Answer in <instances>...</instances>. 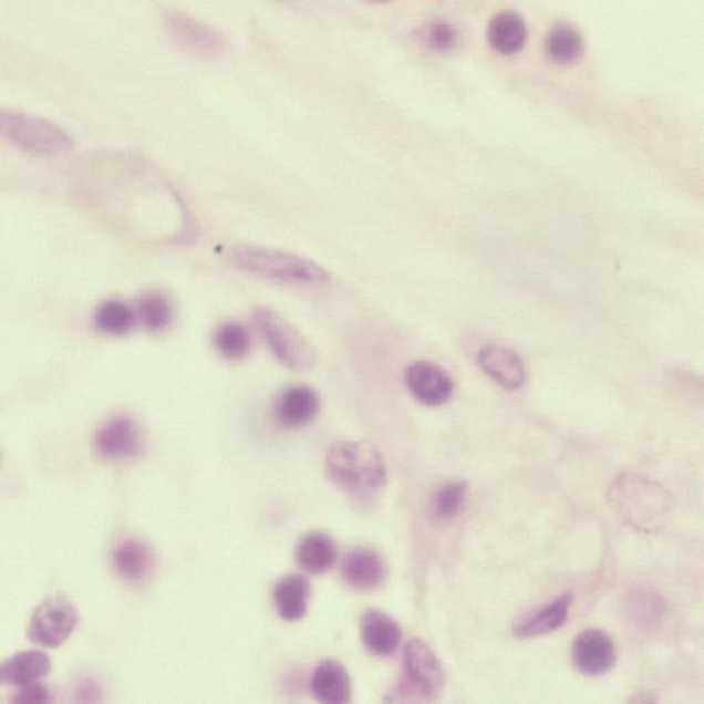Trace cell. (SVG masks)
<instances>
[{
    "mask_svg": "<svg viewBox=\"0 0 704 704\" xmlns=\"http://www.w3.org/2000/svg\"><path fill=\"white\" fill-rule=\"evenodd\" d=\"M614 510L633 528L652 530L660 528L671 516L673 499L660 483L636 473H623L609 490Z\"/></svg>",
    "mask_w": 704,
    "mask_h": 704,
    "instance_id": "obj_1",
    "label": "cell"
},
{
    "mask_svg": "<svg viewBox=\"0 0 704 704\" xmlns=\"http://www.w3.org/2000/svg\"><path fill=\"white\" fill-rule=\"evenodd\" d=\"M327 472L334 486L352 495H373L386 484L383 455L365 442L334 443L327 454Z\"/></svg>",
    "mask_w": 704,
    "mask_h": 704,
    "instance_id": "obj_2",
    "label": "cell"
},
{
    "mask_svg": "<svg viewBox=\"0 0 704 704\" xmlns=\"http://www.w3.org/2000/svg\"><path fill=\"white\" fill-rule=\"evenodd\" d=\"M229 261L246 273L281 284L319 286L331 280L320 265L275 248L239 246L230 251Z\"/></svg>",
    "mask_w": 704,
    "mask_h": 704,
    "instance_id": "obj_3",
    "label": "cell"
},
{
    "mask_svg": "<svg viewBox=\"0 0 704 704\" xmlns=\"http://www.w3.org/2000/svg\"><path fill=\"white\" fill-rule=\"evenodd\" d=\"M0 131L14 147L38 157H55L73 148L72 137L61 126L15 110H2Z\"/></svg>",
    "mask_w": 704,
    "mask_h": 704,
    "instance_id": "obj_4",
    "label": "cell"
},
{
    "mask_svg": "<svg viewBox=\"0 0 704 704\" xmlns=\"http://www.w3.org/2000/svg\"><path fill=\"white\" fill-rule=\"evenodd\" d=\"M253 322L282 366L296 373H306L315 366V349L284 317L270 309H258Z\"/></svg>",
    "mask_w": 704,
    "mask_h": 704,
    "instance_id": "obj_5",
    "label": "cell"
},
{
    "mask_svg": "<svg viewBox=\"0 0 704 704\" xmlns=\"http://www.w3.org/2000/svg\"><path fill=\"white\" fill-rule=\"evenodd\" d=\"M443 686L444 672L435 652L423 640H412L403 652V680L395 701H435Z\"/></svg>",
    "mask_w": 704,
    "mask_h": 704,
    "instance_id": "obj_6",
    "label": "cell"
},
{
    "mask_svg": "<svg viewBox=\"0 0 704 704\" xmlns=\"http://www.w3.org/2000/svg\"><path fill=\"white\" fill-rule=\"evenodd\" d=\"M79 621V611L66 597L43 600L34 610L28 625V638L44 649H58L72 636Z\"/></svg>",
    "mask_w": 704,
    "mask_h": 704,
    "instance_id": "obj_7",
    "label": "cell"
},
{
    "mask_svg": "<svg viewBox=\"0 0 704 704\" xmlns=\"http://www.w3.org/2000/svg\"><path fill=\"white\" fill-rule=\"evenodd\" d=\"M94 446L96 453L105 459H132L143 453L144 437L134 418L114 415L96 431Z\"/></svg>",
    "mask_w": 704,
    "mask_h": 704,
    "instance_id": "obj_8",
    "label": "cell"
},
{
    "mask_svg": "<svg viewBox=\"0 0 704 704\" xmlns=\"http://www.w3.org/2000/svg\"><path fill=\"white\" fill-rule=\"evenodd\" d=\"M571 660L586 676H604L617 663V648L610 634L600 629H587L571 645Z\"/></svg>",
    "mask_w": 704,
    "mask_h": 704,
    "instance_id": "obj_9",
    "label": "cell"
},
{
    "mask_svg": "<svg viewBox=\"0 0 704 704\" xmlns=\"http://www.w3.org/2000/svg\"><path fill=\"white\" fill-rule=\"evenodd\" d=\"M405 383L414 400L428 407L446 405L454 394L452 376L431 361L413 362L406 369Z\"/></svg>",
    "mask_w": 704,
    "mask_h": 704,
    "instance_id": "obj_10",
    "label": "cell"
},
{
    "mask_svg": "<svg viewBox=\"0 0 704 704\" xmlns=\"http://www.w3.org/2000/svg\"><path fill=\"white\" fill-rule=\"evenodd\" d=\"M167 31L184 48L204 55L221 53L225 42L221 33L205 22L183 11H170L166 14Z\"/></svg>",
    "mask_w": 704,
    "mask_h": 704,
    "instance_id": "obj_11",
    "label": "cell"
},
{
    "mask_svg": "<svg viewBox=\"0 0 704 704\" xmlns=\"http://www.w3.org/2000/svg\"><path fill=\"white\" fill-rule=\"evenodd\" d=\"M477 363L490 380L507 391L522 389L527 380L522 358L504 345H484L478 351Z\"/></svg>",
    "mask_w": 704,
    "mask_h": 704,
    "instance_id": "obj_12",
    "label": "cell"
},
{
    "mask_svg": "<svg viewBox=\"0 0 704 704\" xmlns=\"http://www.w3.org/2000/svg\"><path fill=\"white\" fill-rule=\"evenodd\" d=\"M321 408L320 395L309 385H292L276 402V418L287 429H299L313 423Z\"/></svg>",
    "mask_w": 704,
    "mask_h": 704,
    "instance_id": "obj_13",
    "label": "cell"
},
{
    "mask_svg": "<svg viewBox=\"0 0 704 704\" xmlns=\"http://www.w3.org/2000/svg\"><path fill=\"white\" fill-rule=\"evenodd\" d=\"M403 632L392 617L380 610H369L361 620V639L372 655H394L402 643Z\"/></svg>",
    "mask_w": 704,
    "mask_h": 704,
    "instance_id": "obj_14",
    "label": "cell"
},
{
    "mask_svg": "<svg viewBox=\"0 0 704 704\" xmlns=\"http://www.w3.org/2000/svg\"><path fill=\"white\" fill-rule=\"evenodd\" d=\"M345 584L360 591L376 590L385 579L383 558L369 548H355L345 553L340 565Z\"/></svg>",
    "mask_w": 704,
    "mask_h": 704,
    "instance_id": "obj_15",
    "label": "cell"
},
{
    "mask_svg": "<svg viewBox=\"0 0 704 704\" xmlns=\"http://www.w3.org/2000/svg\"><path fill=\"white\" fill-rule=\"evenodd\" d=\"M571 603H573V596L567 592L553 600L551 604L546 605L545 609L516 622L513 627V634L517 639H532L558 631L569 619Z\"/></svg>",
    "mask_w": 704,
    "mask_h": 704,
    "instance_id": "obj_16",
    "label": "cell"
},
{
    "mask_svg": "<svg viewBox=\"0 0 704 704\" xmlns=\"http://www.w3.org/2000/svg\"><path fill=\"white\" fill-rule=\"evenodd\" d=\"M311 692L315 700L327 704H345L351 701V679L342 663L328 660L315 667L311 677Z\"/></svg>",
    "mask_w": 704,
    "mask_h": 704,
    "instance_id": "obj_17",
    "label": "cell"
},
{
    "mask_svg": "<svg viewBox=\"0 0 704 704\" xmlns=\"http://www.w3.org/2000/svg\"><path fill=\"white\" fill-rule=\"evenodd\" d=\"M310 590L309 580L300 574L287 576L277 582L273 599L282 620L296 622L308 614Z\"/></svg>",
    "mask_w": 704,
    "mask_h": 704,
    "instance_id": "obj_18",
    "label": "cell"
},
{
    "mask_svg": "<svg viewBox=\"0 0 704 704\" xmlns=\"http://www.w3.org/2000/svg\"><path fill=\"white\" fill-rule=\"evenodd\" d=\"M51 672L50 656L42 651L20 652L0 667V683L22 686L48 677Z\"/></svg>",
    "mask_w": 704,
    "mask_h": 704,
    "instance_id": "obj_19",
    "label": "cell"
},
{
    "mask_svg": "<svg viewBox=\"0 0 704 704\" xmlns=\"http://www.w3.org/2000/svg\"><path fill=\"white\" fill-rule=\"evenodd\" d=\"M154 553L146 542L136 539L121 541L113 552V567L123 579L142 581L154 569Z\"/></svg>",
    "mask_w": 704,
    "mask_h": 704,
    "instance_id": "obj_20",
    "label": "cell"
},
{
    "mask_svg": "<svg viewBox=\"0 0 704 704\" xmlns=\"http://www.w3.org/2000/svg\"><path fill=\"white\" fill-rule=\"evenodd\" d=\"M488 42L500 54H516L528 39L522 17L515 11H501L489 22Z\"/></svg>",
    "mask_w": 704,
    "mask_h": 704,
    "instance_id": "obj_21",
    "label": "cell"
},
{
    "mask_svg": "<svg viewBox=\"0 0 704 704\" xmlns=\"http://www.w3.org/2000/svg\"><path fill=\"white\" fill-rule=\"evenodd\" d=\"M338 559V547L331 536L314 532L306 535L297 547V562L310 574H324Z\"/></svg>",
    "mask_w": 704,
    "mask_h": 704,
    "instance_id": "obj_22",
    "label": "cell"
},
{
    "mask_svg": "<svg viewBox=\"0 0 704 704\" xmlns=\"http://www.w3.org/2000/svg\"><path fill=\"white\" fill-rule=\"evenodd\" d=\"M94 322L97 331L123 337L134 329L136 314L130 304L121 300H106L96 309Z\"/></svg>",
    "mask_w": 704,
    "mask_h": 704,
    "instance_id": "obj_23",
    "label": "cell"
},
{
    "mask_svg": "<svg viewBox=\"0 0 704 704\" xmlns=\"http://www.w3.org/2000/svg\"><path fill=\"white\" fill-rule=\"evenodd\" d=\"M584 42L579 31L568 24L553 27L546 39V51L552 61L570 63L579 60Z\"/></svg>",
    "mask_w": 704,
    "mask_h": 704,
    "instance_id": "obj_24",
    "label": "cell"
},
{
    "mask_svg": "<svg viewBox=\"0 0 704 704\" xmlns=\"http://www.w3.org/2000/svg\"><path fill=\"white\" fill-rule=\"evenodd\" d=\"M216 348L229 361H240L251 350V337L238 322H225L215 334Z\"/></svg>",
    "mask_w": 704,
    "mask_h": 704,
    "instance_id": "obj_25",
    "label": "cell"
},
{
    "mask_svg": "<svg viewBox=\"0 0 704 704\" xmlns=\"http://www.w3.org/2000/svg\"><path fill=\"white\" fill-rule=\"evenodd\" d=\"M138 319L143 325L152 332L164 331L170 325L173 320V308L170 300L161 292H148L137 306Z\"/></svg>",
    "mask_w": 704,
    "mask_h": 704,
    "instance_id": "obj_26",
    "label": "cell"
},
{
    "mask_svg": "<svg viewBox=\"0 0 704 704\" xmlns=\"http://www.w3.org/2000/svg\"><path fill=\"white\" fill-rule=\"evenodd\" d=\"M469 486L466 482H452L438 488L434 499V513L438 519H452L466 504Z\"/></svg>",
    "mask_w": 704,
    "mask_h": 704,
    "instance_id": "obj_27",
    "label": "cell"
},
{
    "mask_svg": "<svg viewBox=\"0 0 704 704\" xmlns=\"http://www.w3.org/2000/svg\"><path fill=\"white\" fill-rule=\"evenodd\" d=\"M425 39L429 48L437 51H447L457 43L458 34L455 28L447 24V22H435V24L426 29Z\"/></svg>",
    "mask_w": 704,
    "mask_h": 704,
    "instance_id": "obj_28",
    "label": "cell"
},
{
    "mask_svg": "<svg viewBox=\"0 0 704 704\" xmlns=\"http://www.w3.org/2000/svg\"><path fill=\"white\" fill-rule=\"evenodd\" d=\"M14 703H50L51 694L48 686L40 684L39 681L34 683L20 686L13 697Z\"/></svg>",
    "mask_w": 704,
    "mask_h": 704,
    "instance_id": "obj_29",
    "label": "cell"
}]
</instances>
